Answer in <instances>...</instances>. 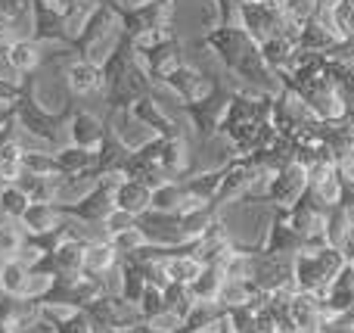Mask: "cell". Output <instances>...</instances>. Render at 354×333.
Segmentation results:
<instances>
[{
  "label": "cell",
  "mask_w": 354,
  "mask_h": 333,
  "mask_svg": "<svg viewBox=\"0 0 354 333\" xmlns=\"http://www.w3.org/2000/svg\"><path fill=\"white\" fill-rule=\"evenodd\" d=\"M199 47L218 60L224 75L236 87H252V91L264 93H280V78L264 66L258 44L245 35L239 25H212L205 35L199 37Z\"/></svg>",
  "instance_id": "cell-1"
},
{
  "label": "cell",
  "mask_w": 354,
  "mask_h": 333,
  "mask_svg": "<svg viewBox=\"0 0 354 333\" xmlns=\"http://www.w3.org/2000/svg\"><path fill=\"white\" fill-rule=\"evenodd\" d=\"M78 106L68 100L62 109H47V106L37 100V87H35V75H25L19 78V100L12 103V112H16V122L25 134L35 143H44L47 150L62 147V128L72 118V112Z\"/></svg>",
  "instance_id": "cell-2"
},
{
  "label": "cell",
  "mask_w": 354,
  "mask_h": 333,
  "mask_svg": "<svg viewBox=\"0 0 354 333\" xmlns=\"http://www.w3.org/2000/svg\"><path fill=\"white\" fill-rule=\"evenodd\" d=\"M122 22H118L115 10L109 6V0H100L91 12H87L81 31L68 41V53H75V60H87L103 66L106 56L115 50V44L122 41Z\"/></svg>",
  "instance_id": "cell-3"
},
{
  "label": "cell",
  "mask_w": 354,
  "mask_h": 333,
  "mask_svg": "<svg viewBox=\"0 0 354 333\" xmlns=\"http://www.w3.org/2000/svg\"><path fill=\"white\" fill-rule=\"evenodd\" d=\"M134 56L143 66V72L153 78L156 87L162 84V78H165L168 72H174L180 62H187L183 60V41H180V35H177V28H168V31H159V35L134 41Z\"/></svg>",
  "instance_id": "cell-4"
},
{
  "label": "cell",
  "mask_w": 354,
  "mask_h": 333,
  "mask_svg": "<svg viewBox=\"0 0 354 333\" xmlns=\"http://www.w3.org/2000/svg\"><path fill=\"white\" fill-rule=\"evenodd\" d=\"M109 6L115 10L122 31L131 41H140V37L174 28V0H143V3H134V6H122L109 0Z\"/></svg>",
  "instance_id": "cell-5"
},
{
  "label": "cell",
  "mask_w": 354,
  "mask_h": 333,
  "mask_svg": "<svg viewBox=\"0 0 354 333\" xmlns=\"http://www.w3.org/2000/svg\"><path fill=\"white\" fill-rule=\"evenodd\" d=\"M270 125L277 128V134H280L283 141H292V143L317 141V134H314V125H317L314 112L305 106V100L295 97L286 87H280V93H274Z\"/></svg>",
  "instance_id": "cell-6"
},
{
  "label": "cell",
  "mask_w": 354,
  "mask_h": 333,
  "mask_svg": "<svg viewBox=\"0 0 354 333\" xmlns=\"http://www.w3.org/2000/svg\"><path fill=\"white\" fill-rule=\"evenodd\" d=\"M233 91H236V84H233L227 75L224 78L214 75V84L205 97L196 100V103L180 106L199 141H212V137H218V125H221V118H224V109H227V103H230Z\"/></svg>",
  "instance_id": "cell-7"
},
{
  "label": "cell",
  "mask_w": 354,
  "mask_h": 333,
  "mask_svg": "<svg viewBox=\"0 0 354 333\" xmlns=\"http://www.w3.org/2000/svg\"><path fill=\"white\" fill-rule=\"evenodd\" d=\"M122 178L124 174H103L81 199H75V203H53V206L59 209L62 218H72V222H78V224H91V228L103 231V222L109 218V212L115 209V206H112V190H115V184Z\"/></svg>",
  "instance_id": "cell-8"
},
{
  "label": "cell",
  "mask_w": 354,
  "mask_h": 333,
  "mask_svg": "<svg viewBox=\"0 0 354 333\" xmlns=\"http://www.w3.org/2000/svg\"><path fill=\"white\" fill-rule=\"evenodd\" d=\"M270 106H274V93L252 91V87H236L224 109V118L218 125V137L239 125H261L270 122Z\"/></svg>",
  "instance_id": "cell-9"
},
{
  "label": "cell",
  "mask_w": 354,
  "mask_h": 333,
  "mask_svg": "<svg viewBox=\"0 0 354 333\" xmlns=\"http://www.w3.org/2000/svg\"><path fill=\"white\" fill-rule=\"evenodd\" d=\"M87 318L93 321V327L100 333H115V330H131V327H140L143 318L140 312H137V305L124 303L122 296H118L115 290L103 293V296H97L87 309H81Z\"/></svg>",
  "instance_id": "cell-10"
},
{
  "label": "cell",
  "mask_w": 354,
  "mask_h": 333,
  "mask_svg": "<svg viewBox=\"0 0 354 333\" xmlns=\"http://www.w3.org/2000/svg\"><path fill=\"white\" fill-rule=\"evenodd\" d=\"M252 284L261 293H277L295 284V255H268L258 249L252 265Z\"/></svg>",
  "instance_id": "cell-11"
},
{
  "label": "cell",
  "mask_w": 354,
  "mask_h": 333,
  "mask_svg": "<svg viewBox=\"0 0 354 333\" xmlns=\"http://www.w3.org/2000/svg\"><path fill=\"white\" fill-rule=\"evenodd\" d=\"M212 84H214V75L202 72V69L193 66V62H180L174 72H168L165 78H162L159 87L171 91L177 97V103L187 106V103H196V100L205 97V93L212 91Z\"/></svg>",
  "instance_id": "cell-12"
},
{
  "label": "cell",
  "mask_w": 354,
  "mask_h": 333,
  "mask_svg": "<svg viewBox=\"0 0 354 333\" xmlns=\"http://www.w3.org/2000/svg\"><path fill=\"white\" fill-rule=\"evenodd\" d=\"M305 193H308V172L299 165V162H292V165H286V168L270 174L264 203L274 206V209H292Z\"/></svg>",
  "instance_id": "cell-13"
},
{
  "label": "cell",
  "mask_w": 354,
  "mask_h": 333,
  "mask_svg": "<svg viewBox=\"0 0 354 333\" xmlns=\"http://www.w3.org/2000/svg\"><path fill=\"white\" fill-rule=\"evenodd\" d=\"M128 116L134 118L140 128H147L153 137H180V134H187V131H183V125H177L174 118L162 109V103L156 100V93H153V97L134 100V103H131V109H128Z\"/></svg>",
  "instance_id": "cell-14"
},
{
  "label": "cell",
  "mask_w": 354,
  "mask_h": 333,
  "mask_svg": "<svg viewBox=\"0 0 354 333\" xmlns=\"http://www.w3.org/2000/svg\"><path fill=\"white\" fill-rule=\"evenodd\" d=\"M261 253H268V255H299L301 253V237L289 224L286 209H274L270 206V224L261 240Z\"/></svg>",
  "instance_id": "cell-15"
},
{
  "label": "cell",
  "mask_w": 354,
  "mask_h": 333,
  "mask_svg": "<svg viewBox=\"0 0 354 333\" xmlns=\"http://www.w3.org/2000/svg\"><path fill=\"white\" fill-rule=\"evenodd\" d=\"M0 62L16 78H25V75H35L47 60L41 53V44H35L31 37H16V41L0 47Z\"/></svg>",
  "instance_id": "cell-16"
},
{
  "label": "cell",
  "mask_w": 354,
  "mask_h": 333,
  "mask_svg": "<svg viewBox=\"0 0 354 333\" xmlns=\"http://www.w3.org/2000/svg\"><path fill=\"white\" fill-rule=\"evenodd\" d=\"M66 81H68V93H72V100H81V97H97V93H106L103 69H100L97 62L72 60V62L66 66Z\"/></svg>",
  "instance_id": "cell-17"
},
{
  "label": "cell",
  "mask_w": 354,
  "mask_h": 333,
  "mask_svg": "<svg viewBox=\"0 0 354 333\" xmlns=\"http://www.w3.org/2000/svg\"><path fill=\"white\" fill-rule=\"evenodd\" d=\"M66 131H68V143L97 153L103 137H106V131H109V125H106V118L93 116V112H87V109H75L72 118H68V125H66Z\"/></svg>",
  "instance_id": "cell-18"
},
{
  "label": "cell",
  "mask_w": 354,
  "mask_h": 333,
  "mask_svg": "<svg viewBox=\"0 0 354 333\" xmlns=\"http://www.w3.org/2000/svg\"><path fill=\"white\" fill-rule=\"evenodd\" d=\"M159 172L168 181H183L189 174V143L187 134L159 137Z\"/></svg>",
  "instance_id": "cell-19"
},
{
  "label": "cell",
  "mask_w": 354,
  "mask_h": 333,
  "mask_svg": "<svg viewBox=\"0 0 354 333\" xmlns=\"http://www.w3.org/2000/svg\"><path fill=\"white\" fill-rule=\"evenodd\" d=\"M314 134H317V141L324 147H330V153L336 159L354 153V122L348 116L333 118V122H317L314 125Z\"/></svg>",
  "instance_id": "cell-20"
},
{
  "label": "cell",
  "mask_w": 354,
  "mask_h": 333,
  "mask_svg": "<svg viewBox=\"0 0 354 333\" xmlns=\"http://www.w3.org/2000/svg\"><path fill=\"white\" fill-rule=\"evenodd\" d=\"M149 203H153V190L137 178H122L115 184V190H112V206L128 212V215H134V218H140L143 212H149Z\"/></svg>",
  "instance_id": "cell-21"
},
{
  "label": "cell",
  "mask_w": 354,
  "mask_h": 333,
  "mask_svg": "<svg viewBox=\"0 0 354 333\" xmlns=\"http://www.w3.org/2000/svg\"><path fill=\"white\" fill-rule=\"evenodd\" d=\"M53 162H56V174H59V178H78V174L97 172V153H93V150H84V147H75V143L56 147Z\"/></svg>",
  "instance_id": "cell-22"
},
{
  "label": "cell",
  "mask_w": 354,
  "mask_h": 333,
  "mask_svg": "<svg viewBox=\"0 0 354 333\" xmlns=\"http://www.w3.org/2000/svg\"><path fill=\"white\" fill-rule=\"evenodd\" d=\"M289 318H292L301 333H314L324 324V296L295 290L292 299H289Z\"/></svg>",
  "instance_id": "cell-23"
},
{
  "label": "cell",
  "mask_w": 354,
  "mask_h": 333,
  "mask_svg": "<svg viewBox=\"0 0 354 333\" xmlns=\"http://www.w3.org/2000/svg\"><path fill=\"white\" fill-rule=\"evenodd\" d=\"M118 265H122V259H118V253L112 249L109 240H91L84 249V268H81V274L106 280L112 271H118ZM106 284H109V280H106Z\"/></svg>",
  "instance_id": "cell-24"
},
{
  "label": "cell",
  "mask_w": 354,
  "mask_h": 333,
  "mask_svg": "<svg viewBox=\"0 0 354 333\" xmlns=\"http://www.w3.org/2000/svg\"><path fill=\"white\" fill-rule=\"evenodd\" d=\"M261 60L264 66L270 69V72L277 75V78H283V75H289L295 69V56H299V44L289 41V37H270V41H264L261 47Z\"/></svg>",
  "instance_id": "cell-25"
},
{
  "label": "cell",
  "mask_w": 354,
  "mask_h": 333,
  "mask_svg": "<svg viewBox=\"0 0 354 333\" xmlns=\"http://www.w3.org/2000/svg\"><path fill=\"white\" fill-rule=\"evenodd\" d=\"M295 44H299V50H308V53H324L326 56L339 44V37L333 35L330 25H324L317 16H311L305 25H301L299 41H295Z\"/></svg>",
  "instance_id": "cell-26"
},
{
  "label": "cell",
  "mask_w": 354,
  "mask_h": 333,
  "mask_svg": "<svg viewBox=\"0 0 354 333\" xmlns=\"http://www.w3.org/2000/svg\"><path fill=\"white\" fill-rule=\"evenodd\" d=\"M19 224H22L25 234H47V231L59 228L62 224V215L59 209H56L53 203H31L28 209H25V215L19 218Z\"/></svg>",
  "instance_id": "cell-27"
},
{
  "label": "cell",
  "mask_w": 354,
  "mask_h": 333,
  "mask_svg": "<svg viewBox=\"0 0 354 333\" xmlns=\"http://www.w3.org/2000/svg\"><path fill=\"white\" fill-rule=\"evenodd\" d=\"M28 284L31 271L25 265V259H10L0 265V290L12 299H28Z\"/></svg>",
  "instance_id": "cell-28"
},
{
  "label": "cell",
  "mask_w": 354,
  "mask_h": 333,
  "mask_svg": "<svg viewBox=\"0 0 354 333\" xmlns=\"http://www.w3.org/2000/svg\"><path fill=\"white\" fill-rule=\"evenodd\" d=\"M143 290H147V278H143L140 265L131 259H122V265H118V296L124 299V303L137 305L143 296Z\"/></svg>",
  "instance_id": "cell-29"
},
{
  "label": "cell",
  "mask_w": 354,
  "mask_h": 333,
  "mask_svg": "<svg viewBox=\"0 0 354 333\" xmlns=\"http://www.w3.org/2000/svg\"><path fill=\"white\" fill-rule=\"evenodd\" d=\"M224 280L227 278H224V271H221V265H202L199 278L189 284V296H193L196 303H218Z\"/></svg>",
  "instance_id": "cell-30"
},
{
  "label": "cell",
  "mask_w": 354,
  "mask_h": 333,
  "mask_svg": "<svg viewBox=\"0 0 354 333\" xmlns=\"http://www.w3.org/2000/svg\"><path fill=\"white\" fill-rule=\"evenodd\" d=\"M224 315L227 312L221 309L218 303H193L189 315L183 318L180 333H208V330H214V324H218Z\"/></svg>",
  "instance_id": "cell-31"
},
{
  "label": "cell",
  "mask_w": 354,
  "mask_h": 333,
  "mask_svg": "<svg viewBox=\"0 0 354 333\" xmlns=\"http://www.w3.org/2000/svg\"><path fill=\"white\" fill-rule=\"evenodd\" d=\"M149 209H153V212H165V215H180V212L187 209V193H183L180 181H165L162 187H156Z\"/></svg>",
  "instance_id": "cell-32"
},
{
  "label": "cell",
  "mask_w": 354,
  "mask_h": 333,
  "mask_svg": "<svg viewBox=\"0 0 354 333\" xmlns=\"http://www.w3.org/2000/svg\"><path fill=\"white\" fill-rule=\"evenodd\" d=\"M16 184L22 187L25 197H28L31 203H56V197H59V174H53V178H41V174H19Z\"/></svg>",
  "instance_id": "cell-33"
},
{
  "label": "cell",
  "mask_w": 354,
  "mask_h": 333,
  "mask_svg": "<svg viewBox=\"0 0 354 333\" xmlns=\"http://www.w3.org/2000/svg\"><path fill=\"white\" fill-rule=\"evenodd\" d=\"M258 296H261V290H258L252 280H224L218 305L224 312H230V309H239V305H252Z\"/></svg>",
  "instance_id": "cell-34"
},
{
  "label": "cell",
  "mask_w": 354,
  "mask_h": 333,
  "mask_svg": "<svg viewBox=\"0 0 354 333\" xmlns=\"http://www.w3.org/2000/svg\"><path fill=\"white\" fill-rule=\"evenodd\" d=\"M162 268H165V274H168V280H171V284L189 287L196 278H199L202 262L196 259V255H168V259L162 262Z\"/></svg>",
  "instance_id": "cell-35"
},
{
  "label": "cell",
  "mask_w": 354,
  "mask_h": 333,
  "mask_svg": "<svg viewBox=\"0 0 354 333\" xmlns=\"http://www.w3.org/2000/svg\"><path fill=\"white\" fill-rule=\"evenodd\" d=\"M28 206L31 199L25 197L19 184H0V215H3V222H19Z\"/></svg>",
  "instance_id": "cell-36"
},
{
  "label": "cell",
  "mask_w": 354,
  "mask_h": 333,
  "mask_svg": "<svg viewBox=\"0 0 354 333\" xmlns=\"http://www.w3.org/2000/svg\"><path fill=\"white\" fill-rule=\"evenodd\" d=\"M25 253V231L19 222H0V262L22 259Z\"/></svg>",
  "instance_id": "cell-37"
},
{
  "label": "cell",
  "mask_w": 354,
  "mask_h": 333,
  "mask_svg": "<svg viewBox=\"0 0 354 333\" xmlns=\"http://www.w3.org/2000/svg\"><path fill=\"white\" fill-rule=\"evenodd\" d=\"M351 228H354V222L342 206H336V209L326 212V243H330V246L342 249L345 240H348V234H351Z\"/></svg>",
  "instance_id": "cell-38"
},
{
  "label": "cell",
  "mask_w": 354,
  "mask_h": 333,
  "mask_svg": "<svg viewBox=\"0 0 354 333\" xmlns=\"http://www.w3.org/2000/svg\"><path fill=\"white\" fill-rule=\"evenodd\" d=\"M22 174H41V178H53L56 174V162H53V150H25L19 156Z\"/></svg>",
  "instance_id": "cell-39"
},
{
  "label": "cell",
  "mask_w": 354,
  "mask_h": 333,
  "mask_svg": "<svg viewBox=\"0 0 354 333\" xmlns=\"http://www.w3.org/2000/svg\"><path fill=\"white\" fill-rule=\"evenodd\" d=\"M106 240L112 243V249L118 253V259H131L134 253H140V249L147 246V237H143L140 228H131V231H122V234H112V237H106Z\"/></svg>",
  "instance_id": "cell-40"
},
{
  "label": "cell",
  "mask_w": 354,
  "mask_h": 333,
  "mask_svg": "<svg viewBox=\"0 0 354 333\" xmlns=\"http://www.w3.org/2000/svg\"><path fill=\"white\" fill-rule=\"evenodd\" d=\"M162 296H165V309L174 312L177 318H187L196 303V299L189 296V287H183V284H168L165 290H162Z\"/></svg>",
  "instance_id": "cell-41"
},
{
  "label": "cell",
  "mask_w": 354,
  "mask_h": 333,
  "mask_svg": "<svg viewBox=\"0 0 354 333\" xmlns=\"http://www.w3.org/2000/svg\"><path fill=\"white\" fill-rule=\"evenodd\" d=\"M137 312H140L143 324L153 321L156 315H162V312H165V296H162L159 287H149V284H147V290H143L140 303H137Z\"/></svg>",
  "instance_id": "cell-42"
},
{
  "label": "cell",
  "mask_w": 354,
  "mask_h": 333,
  "mask_svg": "<svg viewBox=\"0 0 354 333\" xmlns=\"http://www.w3.org/2000/svg\"><path fill=\"white\" fill-rule=\"evenodd\" d=\"M333 22H336L339 41L354 37V0H339V3L333 6Z\"/></svg>",
  "instance_id": "cell-43"
},
{
  "label": "cell",
  "mask_w": 354,
  "mask_h": 333,
  "mask_svg": "<svg viewBox=\"0 0 354 333\" xmlns=\"http://www.w3.org/2000/svg\"><path fill=\"white\" fill-rule=\"evenodd\" d=\"M44 333H100V330L93 327V321L84 315V312H75L72 318H66L62 324H56V327H50Z\"/></svg>",
  "instance_id": "cell-44"
},
{
  "label": "cell",
  "mask_w": 354,
  "mask_h": 333,
  "mask_svg": "<svg viewBox=\"0 0 354 333\" xmlns=\"http://www.w3.org/2000/svg\"><path fill=\"white\" fill-rule=\"evenodd\" d=\"M131 228H137V218L128 215V212H122V209H112L109 218L103 222V237L122 234V231H131Z\"/></svg>",
  "instance_id": "cell-45"
},
{
  "label": "cell",
  "mask_w": 354,
  "mask_h": 333,
  "mask_svg": "<svg viewBox=\"0 0 354 333\" xmlns=\"http://www.w3.org/2000/svg\"><path fill=\"white\" fill-rule=\"evenodd\" d=\"M326 56H330L333 62H339V66H345V69H351V72H354V37H345V41H339Z\"/></svg>",
  "instance_id": "cell-46"
},
{
  "label": "cell",
  "mask_w": 354,
  "mask_h": 333,
  "mask_svg": "<svg viewBox=\"0 0 354 333\" xmlns=\"http://www.w3.org/2000/svg\"><path fill=\"white\" fill-rule=\"evenodd\" d=\"M147 327H153V330H159V333H180L183 327V318H177L174 312H162V315H156L153 321H147Z\"/></svg>",
  "instance_id": "cell-47"
},
{
  "label": "cell",
  "mask_w": 354,
  "mask_h": 333,
  "mask_svg": "<svg viewBox=\"0 0 354 333\" xmlns=\"http://www.w3.org/2000/svg\"><path fill=\"white\" fill-rule=\"evenodd\" d=\"M140 333H159V330H153V327H147V324H140Z\"/></svg>",
  "instance_id": "cell-48"
},
{
  "label": "cell",
  "mask_w": 354,
  "mask_h": 333,
  "mask_svg": "<svg viewBox=\"0 0 354 333\" xmlns=\"http://www.w3.org/2000/svg\"><path fill=\"white\" fill-rule=\"evenodd\" d=\"M115 333H140V327H131V330H115Z\"/></svg>",
  "instance_id": "cell-49"
},
{
  "label": "cell",
  "mask_w": 354,
  "mask_h": 333,
  "mask_svg": "<svg viewBox=\"0 0 354 333\" xmlns=\"http://www.w3.org/2000/svg\"><path fill=\"white\" fill-rule=\"evenodd\" d=\"M134 3H143V0H134Z\"/></svg>",
  "instance_id": "cell-50"
},
{
  "label": "cell",
  "mask_w": 354,
  "mask_h": 333,
  "mask_svg": "<svg viewBox=\"0 0 354 333\" xmlns=\"http://www.w3.org/2000/svg\"><path fill=\"white\" fill-rule=\"evenodd\" d=\"M212 3H218V0H212Z\"/></svg>",
  "instance_id": "cell-51"
}]
</instances>
